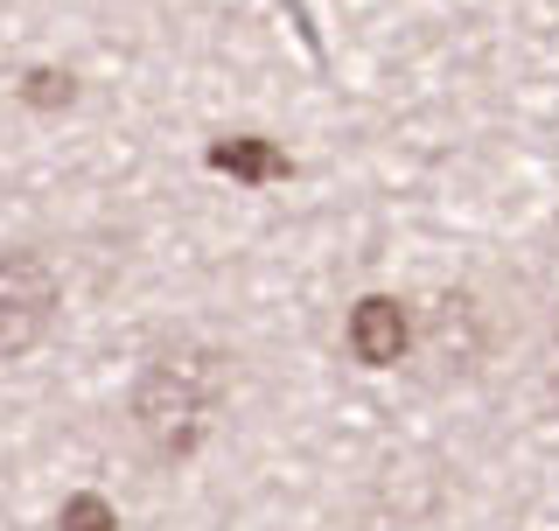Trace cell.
Wrapping results in <instances>:
<instances>
[{
	"mask_svg": "<svg viewBox=\"0 0 559 531\" xmlns=\"http://www.w3.org/2000/svg\"><path fill=\"white\" fill-rule=\"evenodd\" d=\"M57 531H119V518H112V504H105V497L78 489V497H63V510H57Z\"/></svg>",
	"mask_w": 559,
	"mask_h": 531,
	"instance_id": "6",
	"label": "cell"
},
{
	"mask_svg": "<svg viewBox=\"0 0 559 531\" xmlns=\"http://www.w3.org/2000/svg\"><path fill=\"white\" fill-rule=\"evenodd\" d=\"M57 308H63L57 266H49L43 252H28V245L0 252V364L43 350L49 329H57Z\"/></svg>",
	"mask_w": 559,
	"mask_h": 531,
	"instance_id": "2",
	"label": "cell"
},
{
	"mask_svg": "<svg viewBox=\"0 0 559 531\" xmlns=\"http://www.w3.org/2000/svg\"><path fill=\"white\" fill-rule=\"evenodd\" d=\"M28 84H35V92H28L35 105H57V98L70 105V78H57V70H35V78H28Z\"/></svg>",
	"mask_w": 559,
	"mask_h": 531,
	"instance_id": "7",
	"label": "cell"
},
{
	"mask_svg": "<svg viewBox=\"0 0 559 531\" xmlns=\"http://www.w3.org/2000/svg\"><path fill=\"white\" fill-rule=\"evenodd\" d=\"M349 357H357L364 370H392L413 357V308L392 294H364L357 308H349Z\"/></svg>",
	"mask_w": 559,
	"mask_h": 531,
	"instance_id": "4",
	"label": "cell"
},
{
	"mask_svg": "<svg viewBox=\"0 0 559 531\" xmlns=\"http://www.w3.org/2000/svg\"><path fill=\"white\" fill-rule=\"evenodd\" d=\"M413 357L433 385H462L476 378L489 357V315L476 294H433L413 315Z\"/></svg>",
	"mask_w": 559,
	"mask_h": 531,
	"instance_id": "3",
	"label": "cell"
},
{
	"mask_svg": "<svg viewBox=\"0 0 559 531\" xmlns=\"http://www.w3.org/2000/svg\"><path fill=\"white\" fill-rule=\"evenodd\" d=\"M224 399H231V370H224V350L203 343V335H168L140 357L133 378V434L140 448L162 469H182L210 448L224 420Z\"/></svg>",
	"mask_w": 559,
	"mask_h": 531,
	"instance_id": "1",
	"label": "cell"
},
{
	"mask_svg": "<svg viewBox=\"0 0 559 531\" xmlns=\"http://www.w3.org/2000/svg\"><path fill=\"white\" fill-rule=\"evenodd\" d=\"M210 168H224V175H238V182H280L294 162L273 148V140H259V133H238V140H217L210 148Z\"/></svg>",
	"mask_w": 559,
	"mask_h": 531,
	"instance_id": "5",
	"label": "cell"
}]
</instances>
